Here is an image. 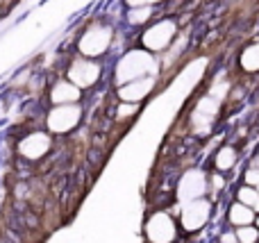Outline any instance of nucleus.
<instances>
[{
	"instance_id": "1",
	"label": "nucleus",
	"mask_w": 259,
	"mask_h": 243,
	"mask_svg": "<svg viewBox=\"0 0 259 243\" xmlns=\"http://www.w3.org/2000/svg\"><path fill=\"white\" fill-rule=\"evenodd\" d=\"M148 75H159V62L157 55L148 53L143 48H132L121 55L114 68V86H121L130 80L137 77H148Z\"/></svg>"
},
{
	"instance_id": "2",
	"label": "nucleus",
	"mask_w": 259,
	"mask_h": 243,
	"mask_svg": "<svg viewBox=\"0 0 259 243\" xmlns=\"http://www.w3.org/2000/svg\"><path fill=\"white\" fill-rule=\"evenodd\" d=\"M114 27L105 21L87 23L82 27L80 36L75 39V53L89 59H100L112 50L114 45Z\"/></svg>"
},
{
	"instance_id": "3",
	"label": "nucleus",
	"mask_w": 259,
	"mask_h": 243,
	"mask_svg": "<svg viewBox=\"0 0 259 243\" xmlns=\"http://www.w3.org/2000/svg\"><path fill=\"white\" fill-rule=\"evenodd\" d=\"M180 27L175 23V16H161L155 18L152 23H148L146 27H141V32L137 34L139 48L148 50L152 55H164V50L175 41Z\"/></svg>"
},
{
	"instance_id": "4",
	"label": "nucleus",
	"mask_w": 259,
	"mask_h": 243,
	"mask_svg": "<svg viewBox=\"0 0 259 243\" xmlns=\"http://www.w3.org/2000/svg\"><path fill=\"white\" fill-rule=\"evenodd\" d=\"M62 75L66 77L68 82H73L77 89L91 91L103 82V75H105L103 59H89V57H82V55L75 53L71 59L64 62Z\"/></svg>"
},
{
	"instance_id": "5",
	"label": "nucleus",
	"mask_w": 259,
	"mask_h": 243,
	"mask_svg": "<svg viewBox=\"0 0 259 243\" xmlns=\"http://www.w3.org/2000/svg\"><path fill=\"white\" fill-rule=\"evenodd\" d=\"M84 116V107L82 103L73 105H50L44 112V127L46 132H50L53 136H64L71 134L73 130H77Z\"/></svg>"
},
{
	"instance_id": "6",
	"label": "nucleus",
	"mask_w": 259,
	"mask_h": 243,
	"mask_svg": "<svg viewBox=\"0 0 259 243\" xmlns=\"http://www.w3.org/2000/svg\"><path fill=\"white\" fill-rule=\"evenodd\" d=\"M53 141L55 136L46 130H27L16 143V153L25 162H41L53 153Z\"/></svg>"
},
{
	"instance_id": "7",
	"label": "nucleus",
	"mask_w": 259,
	"mask_h": 243,
	"mask_svg": "<svg viewBox=\"0 0 259 243\" xmlns=\"http://www.w3.org/2000/svg\"><path fill=\"white\" fill-rule=\"evenodd\" d=\"M46 103L50 105H73V103H82L84 100V91L77 89L73 82H68L64 75L59 77H50L46 84Z\"/></svg>"
},
{
	"instance_id": "8",
	"label": "nucleus",
	"mask_w": 259,
	"mask_h": 243,
	"mask_svg": "<svg viewBox=\"0 0 259 243\" xmlns=\"http://www.w3.org/2000/svg\"><path fill=\"white\" fill-rule=\"evenodd\" d=\"M157 77L159 75H148V77H137L130 80L125 84L116 86V100H125V103H146L152 95V91L157 89Z\"/></svg>"
},
{
	"instance_id": "9",
	"label": "nucleus",
	"mask_w": 259,
	"mask_h": 243,
	"mask_svg": "<svg viewBox=\"0 0 259 243\" xmlns=\"http://www.w3.org/2000/svg\"><path fill=\"white\" fill-rule=\"evenodd\" d=\"M237 64L248 75H259V39L243 45L241 53H239Z\"/></svg>"
},
{
	"instance_id": "10",
	"label": "nucleus",
	"mask_w": 259,
	"mask_h": 243,
	"mask_svg": "<svg viewBox=\"0 0 259 243\" xmlns=\"http://www.w3.org/2000/svg\"><path fill=\"white\" fill-rule=\"evenodd\" d=\"M161 7V5H159ZM159 7H125V21L132 30H141L152 23L159 14Z\"/></svg>"
},
{
	"instance_id": "11",
	"label": "nucleus",
	"mask_w": 259,
	"mask_h": 243,
	"mask_svg": "<svg viewBox=\"0 0 259 243\" xmlns=\"http://www.w3.org/2000/svg\"><path fill=\"white\" fill-rule=\"evenodd\" d=\"M230 223H232L234 227H241V225H250L252 221H255V212H252L250 207H246L243 203H234L232 207H230Z\"/></svg>"
},
{
	"instance_id": "12",
	"label": "nucleus",
	"mask_w": 259,
	"mask_h": 243,
	"mask_svg": "<svg viewBox=\"0 0 259 243\" xmlns=\"http://www.w3.org/2000/svg\"><path fill=\"white\" fill-rule=\"evenodd\" d=\"M237 159H239L237 148H234V145H223V148L216 153V157H214V166L219 168V171L225 173V171H230V168H234Z\"/></svg>"
},
{
	"instance_id": "13",
	"label": "nucleus",
	"mask_w": 259,
	"mask_h": 243,
	"mask_svg": "<svg viewBox=\"0 0 259 243\" xmlns=\"http://www.w3.org/2000/svg\"><path fill=\"white\" fill-rule=\"evenodd\" d=\"M237 239H239V243H257L259 230L257 227H252V225H241L237 230Z\"/></svg>"
},
{
	"instance_id": "14",
	"label": "nucleus",
	"mask_w": 259,
	"mask_h": 243,
	"mask_svg": "<svg viewBox=\"0 0 259 243\" xmlns=\"http://www.w3.org/2000/svg\"><path fill=\"white\" fill-rule=\"evenodd\" d=\"M123 7H159L166 5L168 0H121Z\"/></svg>"
},
{
	"instance_id": "15",
	"label": "nucleus",
	"mask_w": 259,
	"mask_h": 243,
	"mask_svg": "<svg viewBox=\"0 0 259 243\" xmlns=\"http://www.w3.org/2000/svg\"><path fill=\"white\" fill-rule=\"evenodd\" d=\"M5 14H7V12H5V7H3V5H0V21H3V18H5Z\"/></svg>"
},
{
	"instance_id": "16",
	"label": "nucleus",
	"mask_w": 259,
	"mask_h": 243,
	"mask_svg": "<svg viewBox=\"0 0 259 243\" xmlns=\"http://www.w3.org/2000/svg\"><path fill=\"white\" fill-rule=\"evenodd\" d=\"M252 223H255V227L259 230V216H255V221H252Z\"/></svg>"
}]
</instances>
